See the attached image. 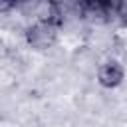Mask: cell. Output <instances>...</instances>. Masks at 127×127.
I'll return each instance as SVG.
<instances>
[{"label": "cell", "mask_w": 127, "mask_h": 127, "mask_svg": "<svg viewBox=\"0 0 127 127\" xmlns=\"http://www.w3.org/2000/svg\"><path fill=\"white\" fill-rule=\"evenodd\" d=\"M62 38V26L56 22H46V20H32L26 30H24V40L26 46L34 52H46L60 44Z\"/></svg>", "instance_id": "6da1fadb"}, {"label": "cell", "mask_w": 127, "mask_h": 127, "mask_svg": "<svg viewBox=\"0 0 127 127\" xmlns=\"http://www.w3.org/2000/svg\"><path fill=\"white\" fill-rule=\"evenodd\" d=\"M127 79L125 60L117 56H103L95 69V83L101 89H119Z\"/></svg>", "instance_id": "7a4b0ae2"}, {"label": "cell", "mask_w": 127, "mask_h": 127, "mask_svg": "<svg viewBox=\"0 0 127 127\" xmlns=\"http://www.w3.org/2000/svg\"><path fill=\"white\" fill-rule=\"evenodd\" d=\"M18 8V0H0V14H10Z\"/></svg>", "instance_id": "3957f363"}, {"label": "cell", "mask_w": 127, "mask_h": 127, "mask_svg": "<svg viewBox=\"0 0 127 127\" xmlns=\"http://www.w3.org/2000/svg\"><path fill=\"white\" fill-rule=\"evenodd\" d=\"M119 16H121V26H125V28H127V4L119 10Z\"/></svg>", "instance_id": "277c9868"}]
</instances>
